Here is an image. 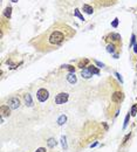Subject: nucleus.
<instances>
[{"label": "nucleus", "instance_id": "2", "mask_svg": "<svg viewBox=\"0 0 137 152\" xmlns=\"http://www.w3.org/2000/svg\"><path fill=\"white\" fill-rule=\"evenodd\" d=\"M68 98H69V95L67 93H60L56 95L54 102H55V104H58V105H61V104L66 103V102L68 101Z\"/></svg>", "mask_w": 137, "mask_h": 152}, {"label": "nucleus", "instance_id": "4", "mask_svg": "<svg viewBox=\"0 0 137 152\" xmlns=\"http://www.w3.org/2000/svg\"><path fill=\"white\" fill-rule=\"evenodd\" d=\"M8 106L11 109H18L20 106V99L17 96H13L8 99Z\"/></svg>", "mask_w": 137, "mask_h": 152}, {"label": "nucleus", "instance_id": "1", "mask_svg": "<svg viewBox=\"0 0 137 152\" xmlns=\"http://www.w3.org/2000/svg\"><path fill=\"white\" fill-rule=\"evenodd\" d=\"M73 34H75V32H73V29L70 27L66 26V25L61 27L58 26L55 28H52L47 33V44H49L51 47H56Z\"/></svg>", "mask_w": 137, "mask_h": 152}, {"label": "nucleus", "instance_id": "22", "mask_svg": "<svg viewBox=\"0 0 137 152\" xmlns=\"http://www.w3.org/2000/svg\"><path fill=\"white\" fill-rule=\"evenodd\" d=\"M5 14H6V16H9V15H11V7H8V8L6 9V12H5Z\"/></svg>", "mask_w": 137, "mask_h": 152}, {"label": "nucleus", "instance_id": "23", "mask_svg": "<svg viewBox=\"0 0 137 152\" xmlns=\"http://www.w3.org/2000/svg\"><path fill=\"white\" fill-rule=\"evenodd\" d=\"M113 26H117V20H115V21H114V24H113Z\"/></svg>", "mask_w": 137, "mask_h": 152}, {"label": "nucleus", "instance_id": "21", "mask_svg": "<svg viewBox=\"0 0 137 152\" xmlns=\"http://www.w3.org/2000/svg\"><path fill=\"white\" fill-rule=\"evenodd\" d=\"M35 152H47V150L45 148H39V149H36Z\"/></svg>", "mask_w": 137, "mask_h": 152}, {"label": "nucleus", "instance_id": "7", "mask_svg": "<svg viewBox=\"0 0 137 152\" xmlns=\"http://www.w3.org/2000/svg\"><path fill=\"white\" fill-rule=\"evenodd\" d=\"M24 99H25V103H26V105L28 106H32L33 105V101H32V97L29 94H25L24 95Z\"/></svg>", "mask_w": 137, "mask_h": 152}, {"label": "nucleus", "instance_id": "15", "mask_svg": "<svg viewBox=\"0 0 137 152\" xmlns=\"http://www.w3.org/2000/svg\"><path fill=\"white\" fill-rule=\"evenodd\" d=\"M88 69H89V70H90L93 74H98V70L95 68V66H89Z\"/></svg>", "mask_w": 137, "mask_h": 152}, {"label": "nucleus", "instance_id": "17", "mask_svg": "<svg viewBox=\"0 0 137 152\" xmlns=\"http://www.w3.org/2000/svg\"><path fill=\"white\" fill-rule=\"evenodd\" d=\"M63 67H66L70 73H74V71H75V67H73V66H63Z\"/></svg>", "mask_w": 137, "mask_h": 152}, {"label": "nucleus", "instance_id": "13", "mask_svg": "<svg viewBox=\"0 0 137 152\" xmlns=\"http://www.w3.org/2000/svg\"><path fill=\"white\" fill-rule=\"evenodd\" d=\"M131 134H133V133L130 132V133H128V134H125V136H124L123 140H122V144H123V145H124V144H127V143H128V140L131 138Z\"/></svg>", "mask_w": 137, "mask_h": 152}, {"label": "nucleus", "instance_id": "24", "mask_svg": "<svg viewBox=\"0 0 137 152\" xmlns=\"http://www.w3.org/2000/svg\"><path fill=\"white\" fill-rule=\"evenodd\" d=\"M135 52L137 53V44H135Z\"/></svg>", "mask_w": 137, "mask_h": 152}, {"label": "nucleus", "instance_id": "20", "mask_svg": "<svg viewBox=\"0 0 137 152\" xmlns=\"http://www.w3.org/2000/svg\"><path fill=\"white\" fill-rule=\"evenodd\" d=\"M129 117H130V115H128V116L125 117V121H124V128H127V125H128V122H129Z\"/></svg>", "mask_w": 137, "mask_h": 152}, {"label": "nucleus", "instance_id": "3", "mask_svg": "<svg viewBox=\"0 0 137 152\" xmlns=\"http://www.w3.org/2000/svg\"><path fill=\"white\" fill-rule=\"evenodd\" d=\"M36 97H38V99L40 102H46L47 99H48V97H49L48 90H46L45 88L39 89L38 93H36Z\"/></svg>", "mask_w": 137, "mask_h": 152}, {"label": "nucleus", "instance_id": "16", "mask_svg": "<svg viewBox=\"0 0 137 152\" xmlns=\"http://www.w3.org/2000/svg\"><path fill=\"white\" fill-rule=\"evenodd\" d=\"M87 63H88V60L84 59V60H82V61L79 63V67H80V68H83V67H86Z\"/></svg>", "mask_w": 137, "mask_h": 152}, {"label": "nucleus", "instance_id": "12", "mask_svg": "<svg viewBox=\"0 0 137 152\" xmlns=\"http://www.w3.org/2000/svg\"><path fill=\"white\" fill-rule=\"evenodd\" d=\"M67 121V117L64 116V115H62V116H60V118L58 119V123L59 125H62V124H64V122Z\"/></svg>", "mask_w": 137, "mask_h": 152}, {"label": "nucleus", "instance_id": "18", "mask_svg": "<svg viewBox=\"0 0 137 152\" xmlns=\"http://www.w3.org/2000/svg\"><path fill=\"white\" fill-rule=\"evenodd\" d=\"M136 112H137V105H134L133 109H131V115H133V116H135Z\"/></svg>", "mask_w": 137, "mask_h": 152}, {"label": "nucleus", "instance_id": "9", "mask_svg": "<svg viewBox=\"0 0 137 152\" xmlns=\"http://www.w3.org/2000/svg\"><path fill=\"white\" fill-rule=\"evenodd\" d=\"M67 80H68V82H69V83L74 84V83H75V82H76V76H75V74H74V73L68 74V75H67Z\"/></svg>", "mask_w": 137, "mask_h": 152}, {"label": "nucleus", "instance_id": "6", "mask_svg": "<svg viewBox=\"0 0 137 152\" xmlns=\"http://www.w3.org/2000/svg\"><path fill=\"white\" fill-rule=\"evenodd\" d=\"M0 111H1L2 117H4V116L8 117L9 115H11V108H9L8 105H1V106H0Z\"/></svg>", "mask_w": 137, "mask_h": 152}, {"label": "nucleus", "instance_id": "5", "mask_svg": "<svg viewBox=\"0 0 137 152\" xmlns=\"http://www.w3.org/2000/svg\"><path fill=\"white\" fill-rule=\"evenodd\" d=\"M124 98V95L122 91H115V93L111 95V101L114 102V103H121L122 101H123Z\"/></svg>", "mask_w": 137, "mask_h": 152}, {"label": "nucleus", "instance_id": "11", "mask_svg": "<svg viewBox=\"0 0 137 152\" xmlns=\"http://www.w3.org/2000/svg\"><path fill=\"white\" fill-rule=\"evenodd\" d=\"M83 11L88 14H91L93 13V7H90L89 5H83Z\"/></svg>", "mask_w": 137, "mask_h": 152}, {"label": "nucleus", "instance_id": "10", "mask_svg": "<svg viewBox=\"0 0 137 152\" xmlns=\"http://www.w3.org/2000/svg\"><path fill=\"white\" fill-rule=\"evenodd\" d=\"M47 144H48L49 148H55V146L58 145V142L55 140V138H49L48 142H47Z\"/></svg>", "mask_w": 137, "mask_h": 152}, {"label": "nucleus", "instance_id": "19", "mask_svg": "<svg viewBox=\"0 0 137 152\" xmlns=\"http://www.w3.org/2000/svg\"><path fill=\"white\" fill-rule=\"evenodd\" d=\"M62 145H63V149H67V144H66V137H62Z\"/></svg>", "mask_w": 137, "mask_h": 152}, {"label": "nucleus", "instance_id": "14", "mask_svg": "<svg viewBox=\"0 0 137 152\" xmlns=\"http://www.w3.org/2000/svg\"><path fill=\"white\" fill-rule=\"evenodd\" d=\"M107 50H108L109 53H114V52H115V44L114 43L108 44V46H107Z\"/></svg>", "mask_w": 137, "mask_h": 152}, {"label": "nucleus", "instance_id": "8", "mask_svg": "<svg viewBox=\"0 0 137 152\" xmlns=\"http://www.w3.org/2000/svg\"><path fill=\"white\" fill-rule=\"evenodd\" d=\"M81 75H82V77H86V78H89V77H91V76H93V73H91V71L89 70L88 68H84L83 70H82Z\"/></svg>", "mask_w": 137, "mask_h": 152}]
</instances>
